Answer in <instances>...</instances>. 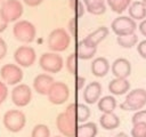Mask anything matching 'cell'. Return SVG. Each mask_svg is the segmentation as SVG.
<instances>
[{
    "label": "cell",
    "mask_w": 146,
    "mask_h": 137,
    "mask_svg": "<svg viewBox=\"0 0 146 137\" xmlns=\"http://www.w3.org/2000/svg\"><path fill=\"white\" fill-rule=\"evenodd\" d=\"M71 42V37L63 27H57L52 30L48 37V48L55 53L64 51L68 48Z\"/></svg>",
    "instance_id": "obj_1"
},
{
    "label": "cell",
    "mask_w": 146,
    "mask_h": 137,
    "mask_svg": "<svg viewBox=\"0 0 146 137\" xmlns=\"http://www.w3.org/2000/svg\"><path fill=\"white\" fill-rule=\"evenodd\" d=\"M146 105V90L143 88H136L129 91L120 107L124 111H139Z\"/></svg>",
    "instance_id": "obj_2"
},
{
    "label": "cell",
    "mask_w": 146,
    "mask_h": 137,
    "mask_svg": "<svg viewBox=\"0 0 146 137\" xmlns=\"http://www.w3.org/2000/svg\"><path fill=\"white\" fill-rule=\"evenodd\" d=\"M5 128L10 132H19L26 124V116L19 110H8L2 118Z\"/></svg>",
    "instance_id": "obj_3"
},
{
    "label": "cell",
    "mask_w": 146,
    "mask_h": 137,
    "mask_svg": "<svg viewBox=\"0 0 146 137\" xmlns=\"http://www.w3.org/2000/svg\"><path fill=\"white\" fill-rule=\"evenodd\" d=\"M13 34L18 41L24 43H30L34 40L36 30L35 26L30 21L22 19L16 22L15 25L13 26Z\"/></svg>",
    "instance_id": "obj_4"
},
{
    "label": "cell",
    "mask_w": 146,
    "mask_h": 137,
    "mask_svg": "<svg viewBox=\"0 0 146 137\" xmlns=\"http://www.w3.org/2000/svg\"><path fill=\"white\" fill-rule=\"evenodd\" d=\"M23 10V5L19 0H5L0 7V14L7 23L15 22L21 18Z\"/></svg>",
    "instance_id": "obj_5"
},
{
    "label": "cell",
    "mask_w": 146,
    "mask_h": 137,
    "mask_svg": "<svg viewBox=\"0 0 146 137\" xmlns=\"http://www.w3.org/2000/svg\"><path fill=\"white\" fill-rule=\"evenodd\" d=\"M76 120L67 112H62L56 118V127L64 137H75L76 135Z\"/></svg>",
    "instance_id": "obj_6"
},
{
    "label": "cell",
    "mask_w": 146,
    "mask_h": 137,
    "mask_svg": "<svg viewBox=\"0 0 146 137\" xmlns=\"http://www.w3.org/2000/svg\"><path fill=\"white\" fill-rule=\"evenodd\" d=\"M40 67L48 73H57L63 68L64 61L57 53H43L39 58Z\"/></svg>",
    "instance_id": "obj_7"
},
{
    "label": "cell",
    "mask_w": 146,
    "mask_h": 137,
    "mask_svg": "<svg viewBox=\"0 0 146 137\" xmlns=\"http://www.w3.org/2000/svg\"><path fill=\"white\" fill-rule=\"evenodd\" d=\"M111 27H112V31L117 37H120V35L135 33L137 29V24L130 16H119L114 18V21L111 24Z\"/></svg>",
    "instance_id": "obj_8"
},
{
    "label": "cell",
    "mask_w": 146,
    "mask_h": 137,
    "mask_svg": "<svg viewBox=\"0 0 146 137\" xmlns=\"http://www.w3.org/2000/svg\"><path fill=\"white\" fill-rule=\"evenodd\" d=\"M48 99L50 103L55 104V105H60L64 104L70 96V89L67 87V84L65 82L62 81H55L52 83V86L50 87L48 94Z\"/></svg>",
    "instance_id": "obj_9"
},
{
    "label": "cell",
    "mask_w": 146,
    "mask_h": 137,
    "mask_svg": "<svg viewBox=\"0 0 146 137\" xmlns=\"http://www.w3.org/2000/svg\"><path fill=\"white\" fill-rule=\"evenodd\" d=\"M0 75L2 80L10 86L18 84L23 79V71L17 64H5L0 68Z\"/></svg>",
    "instance_id": "obj_10"
},
{
    "label": "cell",
    "mask_w": 146,
    "mask_h": 137,
    "mask_svg": "<svg viewBox=\"0 0 146 137\" xmlns=\"http://www.w3.org/2000/svg\"><path fill=\"white\" fill-rule=\"evenodd\" d=\"M32 99V90L30 86L25 83H18L11 90V102L18 106L23 107L26 106Z\"/></svg>",
    "instance_id": "obj_11"
},
{
    "label": "cell",
    "mask_w": 146,
    "mask_h": 137,
    "mask_svg": "<svg viewBox=\"0 0 146 137\" xmlns=\"http://www.w3.org/2000/svg\"><path fill=\"white\" fill-rule=\"evenodd\" d=\"M36 58L35 50L30 46H19L14 53V59L18 66L29 67L34 64Z\"/></svg>",
    "instance_id": "obj_12"
},
{
    "label": "cell",
    "mask_w": 146,
    "mask_h": 137,
    "mask_svg": "<svg viewBox=\"0 0 146 137\" xmlns=\"http://www.w3.org/2000/svg\"><path fill=\"white\" fill-rule=\"evenodd\" d=\"M65 112H67L71 116H73L76 122H86L90 116V108L81 103H71L67 105Z\"/></svg>",
    "instance_id": "obj_13"
},
{
    "label": "cell",
    "mask_w": 146,
    "mask_h": 137,
    "mask_svg": "<svg viewBox=\"0 0 146 137\" xmlns=\"http://www.w3.org/2000/svg\"><path fill=\"white\" fill-rule=\"evenodd\" d=\"M55 82L54 78L47 73L38 74L33 80V88L40 95H47L50 87Z\"/></svg>",
    "instance_id": "obj_14"
},
{
    "label": "cell",
    "mask_w": 146,
    "mask_h": 137,
    "mask_svg": "<svg viewBox=\"0 0 146 137\" xmlns=\"http://www.w3.org/2000/svg\"><path fill=\"white\" fill-rule=\"evenodd\" d=\"M112 73L115 78L127 79L131 73V64L127 58H116L112 64Z\"/></svg>",
    "instance_id": "obj_15"
},
{
    "label": "cell",
    "mask_w": 146,
    "mask_h": 137,
    "mask_svg": "<svg viewBox=\"0 0 146 137\" xmlns=\"http://www.w3.org/2000/svg\"><path fill=\"white\" fill-rule=\"evenodd\" d=\"M102 95V84L97 81H92L88 83L83 90V99L87 104H95L99 100Z\"/></svg>",
    "instance_id": "obj_16"
},
{
    "label": "cell",
    "mask_w": 146,
    "mask_h": 137,
    "mask_svg": "<svg viewBox=\"0 0 146 137\" xmlns=\"http://www.w3.org/2000/svg\"><path fill=\"white\" fill-rule=\"evenodd\" d=\"M97 51V46L88 41L86 38L80 40L76 46V56L80 59H90L95 56Z\"/></svg>",
    "instance_id": "obj_17"
},
{
    "label": "cell",
    "mask_w": 146,
    "mask_h": 137,
    "mask_svg": "<svg viewBox=\"0 0 146 137\" xmlns=\"http://www.w3.org/2000/svg\"><path fill=\"white\" fill-rule=\"evenodd\" d=\"M130 89V82L127 79L115 78L108 83V91L112 95H124Z\"/></svg>",
    "instance_id": "obj_18"
},
{
    "label": "cell",
    "mask_w": 146,
    "mask_h": 137,
    "mask_svg": "<svg viewBox=\"0 0 146 137\" xmlns=\"http://www.w3.org/2000/svg\"><path fill=\"white\" fill-rule=\"evenodd\" d=\"M110 70V63L105 57H97L91 63V73L95 76L103 78Z\"/></svg>",
    "instance_id": "obj_19"
},
{
    "label": "cell",
    "mask_w": 146,
    "mask_h": 137,
    "mask_svg": "<svg viewBox=\"0 0 146 137\" xmlns=\"http://www.w3.org/2000/svg\"><path fill=\"white\" fill-rule=\"evenodd\" d=\"M99 124L105 130H114L120 126V119L114 112L103 113L99 118Z\"/></svg>",
    "instance_id": "obj_20"
},
{
    "label": "cell",
    "mask_w": 146,
    "mask_h": 137,
    "mask_svg": "<svg viewBox=\"0 0 146 137\" xmlns=\"http://www.w3.org/2000/svg\"><path fill=\"white\" fill-rule=\"evenodd\" d=\"M98 128L95 122H84L78 126L75 137H96Z\"/></svg>",
    "instance_id": "obj_21"
},
{
    "label": "cell",
    "mask_w": 146,
    "mask_h": 137,
    "mask_svg": "<svg viewBox=\"0 0 146 137\" xmlns=\"http://www.w3.org/2000/svg\"><path fill=\"white\" fill-rule=\"evenodd\" d=\"M129 16L135 21L139 19L143 21L146 17V6L141 1H133L129 7H128Z\"/></svg>",
    "instance_id": "obj_22"
},
{
    "label": "cell",
    "mask_w": 146,
    "mask_h": 137,
    "mask_svg": "<svg viewBox=\"0 0 146 137\" xmlns=\"http://www.w3.org/2000/svg\"><path fill=\"white\" fill-rule=\"evenodd\" d=\"M98 110L103 113H112L116 107V99L112 95L104 96L98 100Z\"/></svg>",
    "instance_id": "obj_23"
},
{
    "label": "cell",
    "mask_w": 146,
    "mask_h": 137,
    "mask_svg": "<svg viewBox=\"0 0 146 137\" xmlns=\"http://www.w3.org/2000/svg\"><path fill=\"white\" fill-rule=\"evenodd\" d=\"M86 9L94 15H102L106 10L105 0H83Z\"/></svg>",
    "instance_id": "obj_24"
},
{
    "label": "cell",
    "mask_w": 146,
    "mask_h": 137,
    "mask_svg": "<svg viewBox=\"0 0 146 137\" xmlns=\"http://www.w3.org/2000/svg\"><path fill=\"white\" fill-rule=\"evenodd\" d=\"M108 35V29L106 26H99L98 29H96L95 31H92L91 33H89L87 35V40L90 41L91 43H94L95 46H97L99 42H102L106 37Z\"/></svg>",
    "instance_id": "obj_25"
},
{
    "label": "cell",
    "mask_w": 146,
    "mask_h": 137,
    "mask_svg": "<svg viewBox=\"0 0 146 137\" xmlns=\"http://www.w3.org/2000/svg\"><path fill=\"white\" fill-rule=\"evenodd\" d=\"M116 41L119 46L122 48H131L138 42V37L136 33L132 34H127V35H120L116 38Z\"/></svg>",
    "instance_id": "obj_26"
},
{
    "label": "cell",
    "mask_w": 146,
    "mask_h": 137,
    "mask_svg": "<svg viewBox=\"0 0 146 137\" xmlns=\"http://www.w3.org/2000/svg\"><path fill=\"white\" fill-rule=\"evenodd\" d=\"M130 1L131 0H107V3L113 11L121 14L130 6Z\"/></svg>",
    "instance_id": "obj_27"
},
{
    "label": "cell",
    "mask_w": 146,
    "mask_h": 137,
    "mask_svg": "<svg viewBox=\"0 0 146 137\" xmlns=\"http://www.w3.org/2000/svg\"><path fill=\"white\" fill-rule=\"evenodd\" d=\"M31 137H50V130H49L48 126H46L43 123L35 124L32 129Z\"/></svg>",
    "instance_id": "obj_28"
},
{
    "label": "cell",
    "mask_w": 146,
    "mask_h": 137,
    "mask_svg": "<svg viewBox=\"0 0 146 137\" xmlns=\"http://www.w3.org/2000/svg\"><path fill=\"white\" fill-rule=\"evenodd\" d=\"M76 54L72 53L68 55V57L66 58V68L71 74H76L78 71V63H76Z\"/></svg>",
    "instance_id": "obj_29"
},
{
    "label": "cell",
    "mask_w": 146,
    "mask_h": 137,
    "mask_svg": "<svg viewBox=\"0 0 146 137\" xmlns=\"http://www.w3.org/2000/svg\"><path fill=\"white\" fill-rule=\"evenodd\" d=\"M131 137H146V123H135L131 128Z\"/></svg>",
    "instance_id": "obj_30"
},
{
    "label": "cell",
    "mask_w": 146,
    "mask_h": 137,
    "mask_svg": "<svg viewBox=\"0 0 146 137\" xmlns=\"http://www.w3.org/2000/svg\"><path fill=\"white\" fill-rule=\"evenodd\" d=\"M70 7L75 13V17L79 18L84 14V6L81 0H70Z\"/></svg>",
    "instance_id": "obj_31"
},
{
    "label": "cell",
    "mask_w": 146,
    "mask_h": 137,
    "mask_svg": "<svg viewBox=\"0 0 146 137\" xmlns=\"http://www.w3.org/2000/svg\"><path fill=\"white\" fill-rule=\"evenodd\" d=\"M131 122H132V124L139 123V122L146 123V110H139V111H137V112L132 115Z\"/></svg>",
    "instance_id": "obj_32"
},
{
    "label": "cell",
    "mask_w": 146,
    "mask_h": 137,
    "mask_svg": "<svg viewBox=\"0 0 146 137\" xmlns=\"http://www.w3.org/2000/svg\"><path fill=\"white\" fill-rule=\"evenodd\" d=\"M7 96H8V88L5 82L0 81V105L6 100Z\"/></svg>",
    "instance_id": "obj_33"
},
{
    "label": "cell",
    "mask_w": 146,
    "mask_h": 137,
    "mask_svg": "<svg viewBox=\"0 0 146 137\" xmlns=\"http://www.w3.org/2000/svg\"><path fill=\"white\" fill-rule=\"evenodd\" d=\"M137 51H138V54H139L143 58L146 59V39L143 40V41H140V42L138 43V46H137Z\"/></svg>",
    "instance_id": "obj_34"
},
{
    "label": "cell",
    "mask_w": 146,
    "mask_h": 137,
    "mask_svg": "<svg viewBox=\"0 0 146 137\" xmlns=\"http://www.w3.org/2000/svg\"><path fill=\"white\" fill-rule=\"evenodd\" d=\"M76 23H78V18L76 17L71 18L70 22H68V30H70V32H71L72 35H76V30H78Z\"/></svg>",
    "instance_id": "obj_35"
},
{
    "label": "cell",
    "mask_w": 146,
    "mask_h": 137,
    "mask_svg": "<svg viewBox=\"0 0 146 137\" xmlns=\"http://www.w3.org/2000/svg\"><path fill=\"white\" fill-rule=\"evenodd\" d=\"M7 54V43L6 41L0 37V59H2Z\"/></svg>",
    "instance_id": "obj_36"
},
{
    "label": "cell",
    "mask_w": 146,
    "mask_h": 137,
    "mask_svg": "<svg viewBox=\"0 0 146 137\" xmlns=\"http://www.w3.org/2000/svg\"><path fill=\"white\" fill-rule=\"evenodd\" d=\"M84 82H86V79L83 76L78 75L76 79H75V88H76V90H81L83 88V86H84Z\"/></svg>",
    "instance_id": "obj_37"
},
{
    "label": "cell",
    "mask_w": 146,
    "mask_h": 137,
    "mask_svg": "<svg viewBox=\"0 0 146 137\" xmlns=\"http://www.w3.org/2000/svg\"><path fill=\"white\" fill-rule=\"evenodd\" d=\"M138 29H139V32H140L144 37H146V18H145V19H143V21L139 23Z\"/></svg>",
    "instance_id": "obj_38"
},
{
    "label": "cell",
    "mask_w": 146,
    "mask_h": 137,
    "mask_svg": "<svg viewBox=\"0 0 146 137\" xmlns=\"http://www.w3.org/2000/svg\"><path fill=\"white\" fill-rule=\"evenodd\" d=\"M43 0H24V2L27 5V6H31V7H34V6H38L42 2Z\"/></svg>",
    "instance_id": "obj_39"
},
{
    "label": "cell",
    "mask_w": 146,
    "mask_h": 137,
    "mask_svg": "<svg viewBox=\"0 0 146 137\" xmlns=\"http://www.w3.org/2000/svg\"><path fill=\"white\" fill-rule=\"evenodd\" d=\"M7 25H8V23L2 18V16H1V14H0V33L3 32V31L7 29Z\"/></svg>",
    "instance_id": "obj_40"
},
{
    "label": "cell",
    "mask_w": 146,
    "mask_h": 137,
    "mask_svg": "<svg viewBox=\"0 0 146 137\" xmlns=\"http://www.w3.org/2000/svg\"><path fill=\"white\" fill-rule=\"evenodd\" d=\"M114 137H129L125 132H119V134H116Z\"/></svg>",
    "instance_id": "obj_41"
},
{
    "label": "cell",
    "mask_w": 146,
    "mask_h": 137,
    "mask_svg": "<svg viewBox=\"0 0 146 137\" xmlns=\"http://www.w3.org/2000/svg\"><path fill=\"white\" fill-rule=\"evenodd\" d=\"M141 2H143V3H144V5H145V6H146V0H143V1H141Z\"/></svg>",
    "instance_id": "obj_42"
},
{
    "label": "cell",
    "mask_w": 146,
    "mask_h": 137,
    "mask_svg": "<svg viewBox=\"0 0 146 137\" xmlns=\"http://www.w3.org/2000/svg\"><path fill=\"white\" fill-rule=\"evenodd\" d=\"M54 137H64V136H54Z\"/></svg>",
    "instance_id": "obj_43"
},
{
    "label": "cell",
    "mask_w": 146,
    "mask_h": 137,
    "mask_svg": "<svg viewBox=\"0 0 146 137\" xmlns=\"http://www.w3.org/2000/svg\"><path fill=\"white\" fill-rule=\"evenodd\" d=\"M1 2H3V0H0V3H1Z\"/></svg>",
    "instance_id": "obj_44"
}]
</instances>
